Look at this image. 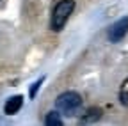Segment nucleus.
Here are the masks:
<instances>
[{
	"instance_id": "f257e3e1",
	"label": "nucleus",
	"mask_w": 128,
	"mask_h": 126,
	"mask_svg": "<svg viewBox=\"0 0 128 126\" xmlns=\"http://www.w3.org/2000/svg\"><path fill=\"white\" fill-rule=\"evenodd\" d=\"M75 9V0H59L52 11V18H50V28L54 32H60L66 27L71 12Z\"/></svg>"
},
{
	"instance_id": "f03ea898",
	"label": "nucleus",
	"mask_w": 128,
	"mask_h": 126,
	"mask_svg": "<svg viewBox=\"0 0 128 126\" xmlns=\"http://www.w3.org/2000/svg\"><path fill=\"white\" fill-rule=\"evenodd\" d=\"M55 107H57L59 112L66 114V116H75L80 110V107H82V96L75 91L62 92L55 100Z\"/></svg>"
},
{
	"instance_id": "7ed1b4c3",
	"label": "nucleus",
	"mask_w": 128,
	"mask_h": 126,
	"mask_svg": "<svg viewBox=\"0 0 128 126\" xmlns=\"http://www.w3.org/2000/svg\"><path fill=\"white\" fill-rule=\"evenodd\" d=\"M126 34H128V16H123V18H119L116 23H112V25L108 27L107 37H108L110 43H119Z\"/></svg>"
},
{
	"instance_id": "20e7f679",
	"label": "nucleus",
	"mask_w": 128,
	"mask_h": 126,
	"mask_svg": "<svg viewBox=\"0 0 128 126\" xmlns=\"http://www.w3.org/2000/svg\"><path fill=\"white\" fill-rule=\"evenodd\" d=\"M23 107V96H20V94H16V96H11L6 105H4V112L7 116H14L20 112V108Z\"/></svg>"
},
{
	"instance_id": "39448f33",
	"label": "nucleus",
	"mask_w": 128,
	"mask_h": 126,
	"mask_svg": "<svg viewBox=\"0 0 128 126\" xmlns=\"http://www.w3.org/2000/svg\"><path fill=\"white\" fill-rule=\"evenodd\" d=\"M100 117H102V110L100 108H89L87 112L82 116L80 121H82V123H96Z\"/></svg>"
},
{
	"instance_id": "423d86ee",
	"label": "nucleus",
	"mask_w": 128,
	"mask_h": 126,
	"mask_svg": "<svg viewBox=\"0 0 128 126\" xmlns=\"http://www.w3.org/2000/svg\"><path fill=\"white\" fill-rule=\"evenodd\" d=\"M44 124L46 126H62L64 121H62L59 112H48L46 117H44Z\"/></svg>"
},
{
	"instance_id": "0eeeda50",
	"label": "nucleus",
	"mask_w": 128,
	"mask_h": 126,
	"mask_svg": "<svg viewBox=\"0 0 128 126\" xmlns=\"http://www.w3.org/2000/svg\"><path fill=\"white\" fill-rule=\"evenodd\" d=\"M119 103L128 108V78L123 82V85L119 89Z\"/></svg>"
},
{
	"instance_id": "6e6552de",
	"label": "nucleus",
	"mask_w": 128,
	"mask_h": 126,
	"mask_svg": "<svg viewBox=\"0 0 128 126\" xmlns=\"http://www.w3.org/2000/svg\"><path fill=\"white\" fill-rule=\"evenodd\" d=\"M43 82H44V76H41V78H39L38 82H34V84L30 85V92H28V96H30V98H36V94H38L39 87L43 85Z\"/></svg>"
}]
</instances>
